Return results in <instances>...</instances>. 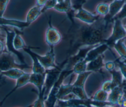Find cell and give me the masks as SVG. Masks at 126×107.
Returning a JSON list of instances; mask_svg holds the SVG:
<instances>
[{
  "label": "cell",
  "mask_w": 126,
  "mask_h": 107,
  "mask_svg": "<svg viewBox=\"0 0 126 107\" xmlns=\"http://www.w3.org/2000/svg\"><path fill=\"white\" fill-rule=\"evenodd\" d=\"M109 22L104 18H100L93 24L79 25L75 21L67 32L70 46L67 51L68 57L74 54L82 47L97 45L105 43L106 32Z\"/></svg>",
  "instance_id": "cell-1"
},
{
  "label": "cell",
  "mask_w": 126,
  "mask_h": 107,
  "mask_svg": "<svg viewBox=\"0 0 126 107\" xmlns=\"http://www.w3.org/2000/svg\"><path fill=\"white\" fill-rule=\"evenodd\" d=\"M67 60L68 58H66L56 67L46 70V79L43 88L45 100L47 99L51 90L58 81L63 70L64 69Z\"/></svg>",
  "instance_id": "cell-2"
},
{
  "label": "cell",
  "mask_w": 126,
  "mask_h": 107,
  "mask_svg": "<svg viewBox=\"0 0 126 107\" xmlns=\"http://www.w3.org/2000/svg\"><path fill=\"white\" fill-rule=\"evenodd\" d=\"M13 54L4 51L0 53V72L5 71L11 69L17 68L24 70L26 69H32V67L27 64H18L15 62Z\"/></svg>",
  "instance_id": "cell-3"
},
{
  "label": "cell",
  "mask_w": 126,
  "mask_h": 107,
  "mask_svg": "<svg viewBox=\"0 0 126 107\" xmlns=\"http://www.w3.org/2000/svg\"><path fill=\"white\" fill-rule=\"evenodd\" d=\"M1 28L5 31L6 33V40H5V47L6 51L8 52L16 55L20 63L27 64L25 61L24 56L23 54L19 51L16 50L13 46V39L16 33V28L11 29L8 27L7 26H1Z\"/></svg>",
  "instance_id": "cell-4"
},
{
  "label": "cell",
  "mask_w": 126,
  "mask_h": 107,
  "mask_svg": "<svg viewBox=\"0 0 126 107\" xmlns=\"http://www.w3.org/2000/svg\"><path fill=\"white\" fill-rule=\"evenodd\" d=\"M92 73L90 71H86L84 73L78 74L76 81L72 84V93L74 94L78 98L83 100L89 99L85 91L84 85L87 79Z\"/></svg>",
  "instance_id": "cell-5"
},
{
  "label": "cell",
  "mask_w": 126,
  "mask_h": 107,
  "mask_svg": "<svg viewBox=\"0 0 126 107\" xmlns=\"http://www.w3.org/2000/svg\"><path fill=\"white\" fill-rule=\"evenodd\" d=\"M62 39V36L57 28L53 26L50 16L48 20V27L45 33V41L50 46L54 47L59 44Z\"/></svg>",
  "instance_id": "cell-6"
},
{
  "label": "cell",
  "mask_w": 126,
  "mask_h": 107,
  "mask_svg": "<svg viewBox=\"0 0 126 107\" xmlns=\"http://www.w3.org/2000/svg\"><path fill=\"white\" fill-rule=\"evenodd\" d=\"M34 54L46 70L54 68L57 66L55 62V56L54 47L50 46L49 51L44 55H40L35 53Z\"/></svg>",
  "instance_id": "cell-7"
},
{
  "label": "cell",
  "mask_w": 126,
  "mask_h": 107,
  "mask_svg": "<svg viewBox=\"0 0 126 107\" xmlns=\"http://www.w3.org/2000/svg\"><path fill=\"white\" fill-rule=\"evenodd\" d=\"M73 18L84 24L91 25L96 22L100 18V15L93 14L82 7L75 12Z\"/></svg>",
  "instance_id": "cell-8"
},
{
  "label": "cell",
  "mask_w": 126,
  "mask_h": 107,
  "mask_svg": "<svg viewBox=\"0 0 126 107\" xmlns=\"http://www.w3.org/2000/svg\"><path fill=\"white\" fill-rule=\"evenodd\" d=\"M31 24L25 21H21L17 19H8L5 17H0V26L11 27L23 31L25 28L28 27Z\"/></svg>",
  "instance_id": "cell-9"
},
{
  "label": "cell",
  "mask_w": 126,
  "mask_h": 107,
  "mask_svg": "<svg viewBox=\"0 0 126 107\" xmlns=\"http://www.w3.org/2000/svg\"><path fill=\"white\" fill-rule=\"evenodd\" d=\"M72 0H64L62 2L57 3L54 9L59 12L66 13L70 21L74 19L73 15L75 11L73 9L72 6Z\"/></svg>",
  "instance_id": "cell-10"
},
{
  "label": "cell",
  "mask_w": 126,
  "mask_h": 107,
  "mask_svg": "<svg viewBox=\"0 0 126 107\" xmlns=\"http://www.w3.org/2000/svg\"><path fill=\"white\" fill-rule=\"evenodd\" d=\"M108 45L106 43L100 44L91 49L87 54L85 60L87 62L95 59L99 55H102L103 53L108 48Z\"/></svg>",
  "instance_id": "cell-11"
},
{
  "label": "cell",
  "mask_w": 126,
  "mask_h": 107,
  "mask_svg": "<svg viewBox=\"0 0 126 107\" xmlns=\"http://www.w3.org/2000/svg\"><path fill=\"white\" fill-rule=\"evenodd\" d=\"M23 50L30 55L32 59V73L36 74H43L46 73V69L40 63L37 57L35 55L34 52L31 50V47H27Z\"/></svg>",
  "instance_id": "cell-12"
},
{
  "label": "cell",
  "mask_w": 126,
  "mask_h": 107,
  "mask_svg": "<svg viewBox=\"0 0 126 107\" xmlns=\"http://www.w3.org/2000/svg\"><path fill=\"white\" fill-rule=\"evenodd\" d=\"M124 35H125V32L121 26L120 21L119 20H116L113 34L108 39L105 40V43L108 46L111 45L115 43L116 40L122 37Z\"/></svg>",
  "instance_id": "cell-13"
},
{
  "label": "cell",
  "mask_w": 126,
  "mask_h": 107,
  "mask_svg": "<svg viewBox=\"0 0 126 107\" xmlns=\"http://www.w3.org/2000/svg\"><path fill=\"white\" fill-rule=\"evenodd\" d=\"M46 76V73L43 74H36L32 73L31 74L30 82L33 84L37 88L38 93L42 92Z\"/></svg>",
  "instance_id": "cell-14"
},
{
  "label": "cell",
  "mask_w": 126,
  "mask_h": 107,
  "mask_svg": "<svg viewBox=\"0 0 126 107\" xmlns=\"http://www.w3.org/2000/svg\"><path fill=\"white\" fill-rule=\"evenodd\" d=\"M125 0H115L109 6V11L107 15L104 18L108 22L110 23L116 13L120 10Z\"/></svg>",
  "instance_id": "cell-15"
},
{
  "label": "cell",
  "mask_w": 126,
  "mask_h": 107,
  "mask_svg": "<svg viewBox=\"0 0 126 107\" xmlns=\"http://www.w3.org/2000/svg\"><path fill=\"white\" fill-rule=\"evenodd\" d=\"M31 73H26L24 75H23L22 76H21L20 78H19L17 80L16 85L14 86V87L9 92L8 94H7L5 97L3 99L2 101L0 103V105H2L3 103L5 101V100L6 99V98L9 97L12 93H13L14 91H15L17 89H18L19 87H21L25 85L28 83L30 82V79L31 76Z\"/></svg>",
  "instance_id": "cell-16"
},
{
  "label": "cell",
  "mask_w": 126,
  "mask_h": 107,
  "mask_svg": "<svg viewBox=\"0 0 126 107\" xmlns=\"http://www.w3.org/2000/svg\"><path fill=\"white\" fill-rule=\"evenodd\" d=\"M42 7L38 6L37 5L32 7L27 13L26 21L30 24H32V23L36 20L39 16L42 14Z\"/></svg>",
  "instance_id": "cell-17"
},
{
  "label": "cell",
  "mask_w": 126,
  "mask_h": 107,
  "mask_svg": "<svg viewBox=\"0 0 126 107\" xmlns=\"http://www.w3.org/2000/svg\"><path fill=\"white\" fill-rule=\"evenodd\" d=\"M103 66V57L102 55H100L95 59L88 63L86 71L92 72H96L100 69Z\"/></svg>",
  "instance_id": "cell-18"
},
{
  "label": "cell",
  "mask_w": 126,
  "mask_h": 107,
  "mask_svg": "<svg viewBox=\"0 0 126 107\" xmlns=\"http://www.w3.org/2000/svg\"><path fill=\"white\" fill-rule=\"evenodd\" d=\"M26 73V72L24 71L23 70L17 68H13L5 71L0 72V75L1 76H4L11 79L17 80Z\"/></svg>",
  "instance_id": "cell-19"
},
{
  "label": "cell",
  "mask_w": 126,
  "mask_h": 107,
  "mask_svg": "<svg viewBox=\"0 0 126 107\" xmlns=\"http://www.w3.org/2000/svg\"><path fill=\"white\" fill-rule=\"evenodd\" d=\"M88 63L84 59L77 62L73 66L72 69L73 73L76 74H80L85 72L87 70Z\"/></svg>",
  "instance_id": "cell-20"
},
{
  "label": "cell",
  "mask_w": 126,
  "mask_h": 107,
  "mask_svg": "<svg viewBox=\"0 0 126 107\" xmlns=\"http://www.w3.org/2000/svg\"><path fill=\"white\" fill-rule=\"evenodd\" d=\"M13 46L14 48L18 51L20 49H24L27 47L20 33L17 31L13 39Z\"/></svg>",
  "instance_id": "cell-21"
},
{
  "label": "cell",
  "mask_w": 126,
  "mask_h": 107,
  "mask_svg": "<svg viewBox=\"0 0 126 107\" xmlns=\"http://www.w3.org/2000/svg\"><path fill=\"white\" fill-rule=\"evenodd\" d=\"M109 11V6L106 3H101L99 4L96 8V12L98 15L106 16Z\"/></svg>",
  "instance_id": "cell-22"
},
{
  "label": "cell",
  "mask_w": 126,
  "mask_h": 107,
  "mask_svg": "<svg viewBox=\"0 0 126 107\" xmlns=\"http://www.w3.org/2000/svg\"><path fill=\"white\" fill-rule=\"evenodd\" d=\"M107 97V93L105 91L102 90H100L97 91L93 98L92 99L94 101H100V102H104L105 99H106Z\"/></svg>",
  "instance_id": "cell-23"
},
{
  "label": "cell",
  "mask_w": 126,
  "mask_h": 107,
  "mask_svg": "<svg viewBox=\"0 0 126 107\" xmlns=\"http://www.w3.org/2000/svg\"><path fill=\"white\" fill-rule=\"evenodd\" d=\"M45 101L44 91L40 93H38V96L37 100L34 102L33 107H45Z\"/></svg>",
  "instance_id": "cell-24"
},
{
  "label": "cell",
  "mask_w": 126,
  "mask_h": 107,
  "mask_svg": "<svg viewBox=\"0 0 126 107\" xmlns=\"http://www.w3.org/2000/svg\"><path fill=\"white\" fill-rule=\"evenodd\" d=\"M58 2L56 0H48L46 4L42 8V13L45 12L47 10L54 8Z\"/></svg>",
  "instance_id": "cell-25"
},
{
  "label": "cell",
  "mask_w": 126,
  "mask_h": 107,
  "mask_svg": "<svg viewBox=\"0 0 126 107\" xmlns=\"http://www.w3.org/2000/svg\"><path fill=\"white\" fill-rule=\"evenodd\" d=\"M88 0H72V6L73 9L76 12L79 9L82 8L83 5Z\"/></svg>",
  "instance_id": "cell-26"
},
{
  "label": "cell",
  "mask_w": 126,
  "mask_h": 107,
  "mask_svg": "<svg viewBox=\"0 0 126 107\" xmlns=\"http://www.w3.org/2000/svg\"><path fill=\"white\" fill-rule=\"evenodd\" d=\"M9 0H0V17H3L7 5Z\"/></svg>",
  "instance_id": "cell-27"
},
{
  "label": "cell",
  "mask_w": 126,
  "mask_h": 107,
  "mask_svg": "<svg viewBox=\"0 0 126 107\" xmlns=\"http://www.w3.org/2000/svg\"><path fill=\"white\" fill-rule=\"evenodd\" d=\"M126 16V4L124 6V7L122 10V11L117 16H115L114 17V18L113 19V20H119L120 19Z\"/></svg>",
  "instance_id": "cell-28"
},
{
  "label": "cell",
  "mask_w": 126,
  "mask_h": 107,
  "mask_svg": "<svg viewBox=\"0 0 126 107\" xmlns=\"http://www.w3.org/2000/svg\"><path fill=\"white\" fill-rule=\"evenodd\" d=\"M48 0H36V5L38 6L43 7L46 4Z\"/></svg>",
  "instance_id": "cell-29"
},
{
  "label": "cell",
  "mask_w": 126,
  "mask_h": 107,
  "mask_svg": "<svg viewBox=\"0 0 126 107\" xmlns=\"http://www.w3.org/2000/svg\"><path fill=\"white\" fill-rule=\"evenodd\" d=\"M105 67L108 70H111L114 67V64L112 62H108L106 63L105 64Z\"/></svg>",
  "instance_id": "cell-30"
},
{
  "label": "cell",
  "mask_w": 126,
  "mask_h": 107,
  "mask_svg": "<svg viewBox=\"0 0 126 107\" xmlns=\"http://www.w3.org/2000/svg\"><path fill=\"white\" fill-rule=\"evenodd\" d=\"M74 107H88L87 106L85 105H79L76 106Z\"/></svg>",
  "instance_id": "cell-31"
},
{
  "label": "cell",
  "mask_w": 126,
  "mask_h": 107,
  "mask_svg": "<svg viewBox=\"0 0 126 107\" xmlns=\"http://www.w3.org/2000/svg\"><path fill=\"white\" fill-rule=\"evenodd\" d=\"M57 2H58H58H62L64 0H56Z\"/></svg>",
  "instance_id": "cell-32"
}]
</instances>
